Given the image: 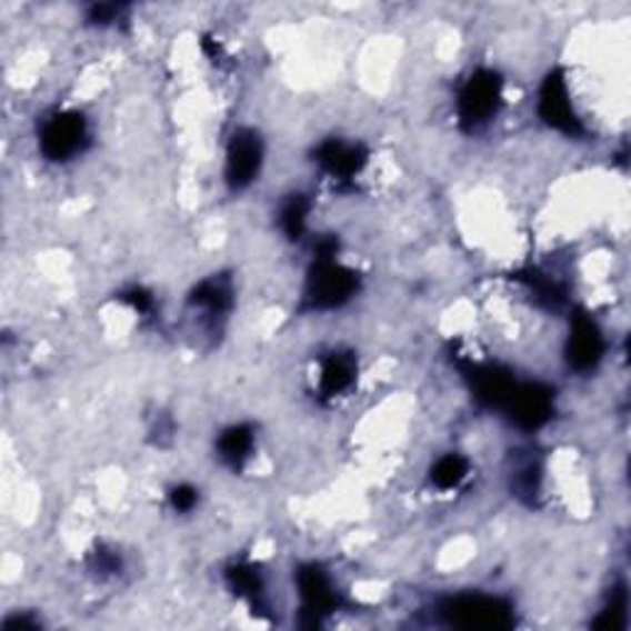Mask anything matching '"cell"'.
<instances>
[{
    "label": "cell",
    "instance_id": "1",
    "mask_svg": "<svg viewBox=\"0 0 631 631\" xmlns=\"http://www.w3.org/2000/svg\"><path fill=\"white\" fill-rule=\"evenodd\" d=\"M358 274L353 269L335 262V244L323 242L319 257L309 272L307 289H303V303L309 311L338 309L355 294Z\"/></svg>",
    "mask_w": 631,
    "mask_h": 631
},
{
    "label": "cell",
    "instance_id": "2",
    "mask_svg": "<svg viewBox=\"0 0 631 631\" xmlns=\"http://www.w3.org/2000/svg\"><path fill=\"white\" fill-rule=\"evenodd\" d=\"M503 101V79L491 70L473 72L459 92V121L467 129H481L499 114Z\"/></svg>",
    "mask_w": 631,
    "mask_h": 631
},
{
    "label": "cell",
    "instance_id": "3",
    "mask_svg": "<svg viewBox=\"0 0 631 631\" xmlns=\"http://www.w3.org/2000/svg\"><path fill=\"white\" fill-rule=\"evenodd\" d=\"M511 604L489 594H459L447 600L442 614L461 629H505L513 624Z\"/></svg>",
    "mask_w": 631,
    "mask_h": 631
},
{
    "label": "cell",
    "instance_id": "4",
    "mask_svg": "<svg viewBox=\"0 0 631 631\" xmlns=\"http://www.w3.org/2000/svg\"><path fill=\"white\" fill-rule=\"evenodd\" d=\"M89 141L87 119L79 111H62L42 123L40 151L48 161H70L84 151Z\"/></svg>",
    "mask_w": 631,
    "mask_h": 631
},
{
    "label": "cell",
    "instance_id": "5",
    "mask_svg": "<svg viewBox=\"0 0 631 631\" xmlns=\"http://www.w3.org/2000/svg\"><path fill=\"white\" fill-rule=\"evenodd\" d=\"M262 139L252 129L234 131L224 156V180L232 190H242L259 176L262 168Z\"/></svg>",
    "mask_w": 631,
    "mask_h": 631
},
{
    "label": "cell",
    "instance_id": "6",
    "mask_svg": "<svg viewBox=\"0 0 631 631\" xmlns=\"http://www.w3.org/2000/svg\"><path fill=\"white\" fill-rule=\"evenodd\" d=\"M538 111H540V119H543L548 127L558 129L562 133H570V137H578V133H582L580 119L578 114H574V107L570 99L568 82L558 70L548 74L543 89H540Z\"/></svg>",
    "mask_w": 631,
    "mask_h": 631
},
{
    "label": "cell",
    "instance_id": "7",
    "mask_svg": "<svg viewBox=\"0 0 631 631\" xmlns=\"http://www.w3.org/2000/svg\"><path fill=\"white\" fill-rule=\"evenodd\" d=\"M503 410L511 414L518 427L523 430H538L545 424L552 414V392L538 382H523V385H513L509 400H505Z\"/></svg>",
    "mask_w": 631,
    "mask_h": 631
},
{
    "label": "cell",
    "instance_id": "8",
    "mask_svg": "<svg viewBox=\"0 0 631 631\" xmlns=\"http://www.w3.org/2000/svg\"><path fill=\"white\" fill-rule=\"evenodd\" d=\"M568 363L574 370H592L602 360L604 353V338L600 325H597L590 316H574L572 331L568 338Z\"/></svg>",
    "mask_w": 631,
    "mask_h": 631
},
{
    "label": "cell",
    "instance_id": "9",
    "mask_svg": "<svg viewBox=\"0 0 631 631\" xmlns=\"http://www.w3.org/2000/svg\"><path fill=\"white\" fill-rule=\"evenodd\" d=\"M316 161L329 173L333 180H348L355 178L368 161V153L353 143L343 141H323L319 149H316Z\"/></svg>",
    "mask_w": 631,
    "mask_h": 631
},
{
    "label": "cell",
    "instance_id": "10",
    "mask_svg": "<svg viewBox=\"0 0 631 631\" xmlns=\"http://www.w3.org/2000/svg\"><path fill=\"white\" fill-rule=\"evenodd\" d=\"M299 594L303 602V612L313 614L316 619L333 612L338 604L333 582L319 565H307L299 572Z\"/></svg>",
    "mask_w": 631,
    "mask_h": 631
},
{
    "label": "cell",
    "instance_id": "11",
    "mask_svg": "<svg viewBox=\"0 0 631 631\" xmlns=\"http://www.w3.org/2000/svg\"><path fill=\"white\" fill-rule=\"evenodd\" d=\"M254 449V432L247 424H234L230 430H224L218 439V454L230 464L232 469H242V464L250 459Z\"/></svg>",
    "mask_w": 631,
    "mask_h": 631
},
{
    "label": "cell",
    "instance_id": "12",
    "mask_svg": "<svg viewBox=\"0 0 631 631\" xmlns=\"http://www.w3.org/2000/svg\"><path fill=\"white\" fill-rule=\"evenodd\" d=\"M353 380H355V360L351 355L331 353L323 360L321 378H319V385L323 394H329V398H333V394H341L343 390L351 388Z\"/></svg>",
    "mask_w": 631,
    "mask_h": 631
},
{
    "label": "cell",
    "instance_id": "13",
    "mask_svg": "<svg viewBox=\"0 0 631 631\" xmlns=\"http://www.w3.org/2000/svg\"><path fill=\"white\" fill-rule=\"evenodd\" d=\"M230 301H232V291L230 284L222 279H208L202 281V284L193 291V297H190V303L193 307L208 311L210 316H222L224 311L230 309Z\"/></svg>",
    "mask_w": 631,
    "mask_h": 631
},
{
    "label": "cell",
    "instance_id": "14",
    "mask_svg": "<svg viewBox=\"0 0 631 631\" xmlns=\"http://www.w3.org/2000/svg\"><path fill=\"white\" fill-rule=\"evenodd\" d=\"M309 210H311V202L303 198V196H291L284 206H281L279 212V224L289 240H299L307 230V218H309Z\"/></svg>",
    "mask_w": 631,
    "mask_h": 631
},
{
    "label": "cell",
    "instance_id": "15",
    "mask_svg": "<svg viewBox=\"0 0 631 631\" xmlns=\"http://www.w3.org/2000/svg\"><path fill=\"white\" fill-rule=\"evenodd\" d=\"M469 473V461L461 454H447L432 467V483L437 489H457Z\"/></svg>",
    "mask_w": 631,
    "mask_h": 631
},
{
    "label": "cell",
    "instance_id": "16",
    "mask_svg": "<svg viewBox=\"0 0 631 631\" xmlns=\"http://www.w3.org/2000/svg\"><path fill=\"white\" fill-rule=\"evenodd\" d=\"M228 580L232 584L234 594L247 597L250 602H259V597L264 594V582H262V578H259V572L254 568L237 565L228 572Z\"/></svg>",
    "mask_w": 631,
    "mask_h": 631
},
{
    "label": "cell",
    "instance_id": "17",
    "mask_svg": "<svg viewBox=\"0 0 631 631\" xmlns=\"http://www.w3.org/2000/svg\"><path fill=\"white\" fill-rule=\"evenodd\" d=\"M198 503V491L193 487H188V483H180L171 491V505L178 513H188L193 511Z\"/></svg>",
    "mask_w": 631,
    "mask_h": 631
}]
</instances>
